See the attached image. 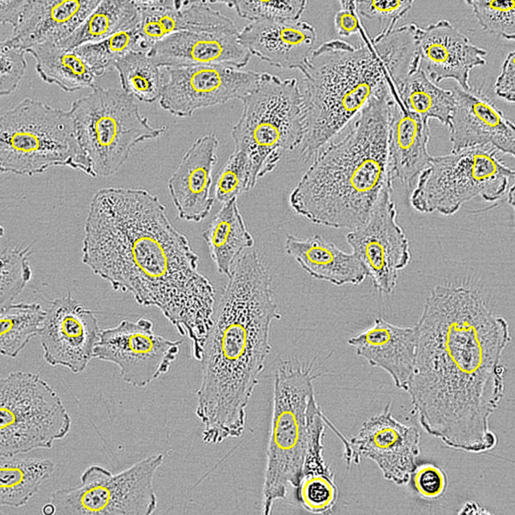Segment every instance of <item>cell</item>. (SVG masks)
<instances>
[{"label":"cell","instance_id":"29","mask_svg":"<svg viewBox=\"0 0 515 515\" xmlns=\"http://www.w3.org/2000/svg\"><path fill=\"white\" fill-rule=\"evenodd\" d=\"M140 20L136 1H100L79 27L59 46L73 49L103 41L122 31L138 27Z\"/></svg>","mask_w":515,"mask_h":515},{"label":"cell","instance_id":"5","mask_svg":"<svg viewBox=\"0 0 515 515\" xmlns=\"http://www.w3.org/2000/svg\"><path fill=\"white\" fill-rule=\"evenodd\" d=\"M302 76L303 145L315 153L360 111L388 73L368 38L319 45L296 69Z\"/></svg>","mask_w":515,"mask_h":515},{"label":"cell","instance_id":"39","mask_svg":"<svg viewBox=\"0 0 515 515\" xmlns=\"http://www.w3.org/2000/svg\"><path fill=\"white\" fill-rule=\"evenodd\" d=\"M481 27L506 40L515 38L514 1H467Z\"/></svg>","mask_w":515,"mask_h":515},{"label":"cell","instance_id":"12","mask_svg":"<svg viewBox=\"0 0 515 515\" xmlns=\"http://www.w3.org/2000/svg\"><path fill=\"white\" fill-rule=\"evenodd\" d=\"M152 321L141 317L123 319L115 326L100 330L94 358L117 365L123 380L144 387L167 374L181 352L182 339L155 333Z\"/></svg>","mask_w":515,"mask_h":515},{"label":"cell","instance_id":"42","mask_svg":"<svg viewBox=\"0 0 515 515\" xmlns=\"http://www.w3.org/2000/svg\"><path fill=\"white\" fill-rule=\"evenodd\" d=\"M412 475L416 490L424 498H437L445 490L446 477L438 466L431 464L422 465L417 467Z\"/></svg>","mask_w":515,"mask_h":515},{"label":"cell","instance_id":"21","mask_svg":"<svg viewBox=\"0 0 515 515\" xmlns=\"http://www.w3.org/2000/svg\"><path fill=\"white\" fill-rule=\"evenodd\" d=\"M219 145L214 134L198 137L184 153L169 178L167 189L181 219L199 223L210 214L215 200L211 190Z\"/></svg>","mask_w":515,"mask_h":515},{"label":"cell","instance_id":"35","mask_svg":"<svg viewBox=\"0 0 515 515\" xmlns=\"http://www.w3.org/2000/svg\"><path fill=\"white\" fill-rule=\"evenodd\" d=\"M258 180L248 155L234 149L216 175L214 198L223 204L249 191Z\"/></svg>","mask_w":515,"mask_h":515},{"label":"cell","instance_id":"16","mask_svg":"<svg viewBox=\"0 0 515 515\" xmlns=\"http://www.w3.org/2000/svg\"><path fill=\"white\" fill-rule=\"evenodd\" d=\"M46 312L39 334L44 360L51 366L82 372L94 358L101 330L94 311L68 292L52 301Z\"/></svg>","mask_w":515,"mask_h":515},{"label":"cell","instance_id":"11","mask_svg":"<svg viewBox=\"0 0 515 515\" xmlns=\"http://www.w3.org/2000/svg\"><path fill=\"white\" fill-rule=\"evenodd\" d=\"M0 455L51 449L71 425L60 397L38 375L18 371L0 380Z\"/></svg>","mask_w":515,"mask_h":515},{"label":"cell","instance_id":"14","mask_svg":"<svg viewBox=\"0 0 515 515\" xmlns=\"http://www.w3.org/2000/svg\"><path fill=\"white\" fill-rule=\"evenodd\" d=\"M392 191L393 186L389 185L366 221L346 235L367 276L378 291L386 294L394 291L399 272L411 260L408 239L397 221Z\"/></svg>","mask_w":515,"mask_h":515},{"label":"cell","instance_id":"19","mask_svg":"<svg viewBox=\"0 0 515 515\" xmlns=\"http://www.w3.org/2000/svg\"><path fill=\"white\" fill-rule=\"evenodd\" d=\"M455 104L447 129L450 151L490 145L514 157V124L488 96L471 88L453 89Z\"/></svg>","mask_w":515,"mask_h":515},{"label":"cell","instance_id":"40","mask_svg":"<svg viewBox=\"0 0 515 515\" xmlns=\"http://www.w3.org/2000/svg\"><path fill=\"white\" fill-rule=\"evenodd\" d=\"M26 53L11 37L1 41V96L9 95L17 88L27 68Z\"/></svg>","mask_w":515,"mask_h":515},{"label":"cell","instance_id":"32","mask_svg":"<svg viewBox=\"0 0 515 515\" xmlns=\"http://www.w3.org/2000/svg\"><path fill=\"white\" fill-rule=\"evenodd\" d=\"M395 87L407 111L429 121L436 119L447 128L455 104L453 89L439 87L421 69Z\"/></svg>","mask_w":515,"mask_h":515},{"label":"cell","instance_id":"9","mask_svg":"<svg viewBox=\"0 0 515 515\" xmlns=\"http://www.w3.org/2000/svg\"><path fill=\"white\" fill-rule=\"evenodd\" d=\"M500 153L488 145L432 156L408 196L410 205L420 213L450 216L478 196L487 202L506 197L515 171Z\"/></svg>","mask_w":515,"mask_h":515},{"label":"cell","instance_id":"37","mask_svg":"<svg viewBox=\"0 0 515 515\" xmlns=\"http://www.w3.org/2000/svg\"><path fill=\"white\" fill-rule=\"evenodd\" d=\"M216 3L233 9L239 17L251 23L299 21L305 12L308 1H216Z\"/></svg>","mask_w":515,"mask_h":515},{"label":"cell","instance_id":"34","mask_svg":"<svg viewBox=\"0 0 515 515\" xmlns=\"http://www.w3.org/2000/svg\"><path fill=\"white\" fill-rule=\"evenodd\" d=\"M113 67L118 73L121 89L127 94L147 104L159 100L161 70L147 53L129 52L117 58Z\"/></svg>","mask_w":515,"mask_h":515},{"label":"cell","instance_id":"4","mask_svg":"<svg viewBox=\"0 0 515 515\" xmlns=\"http://www.w3.org/2000/svg\"><path fill=\"white\" fill-rule=\"evenodd\" d=\"M394 101L372 92L357 114L317 151L291 191L293 211L310 222L353 230L367 219L389 177L388 135Z\"/></svg>","mask_w":515,"mask_h":515},{"label":"cell","instance_id":"44","mask_svg":"<svg viewBox=\"0 0 515 515\" xmlns=\"http://www.w3.org/2000/svg\"><path fill=\"white\" fill-rule=\"evenodd\" d=\"M515 52L510 51L504 60L500 72L494 83V92L501 100L514 104Z\"/></svg>","mask_w":515,"mask_h":515},{"label":"cell","instance_id":"41","mask_svg":"<svg viewBox=\"0 0 515 515\" xmlns=\"http://www.w3.org/2000/svg\"><path fill=\"white\" fill-rule=\"evenodd\" d=\"M359 16L376 20L381 29L389 24L398 25L400 20L410 10L413 1H355Z\"/></svg>","mask_w":515,"mask_h":515},{"label":"cell","instance_id":"17","mask_svg":"<svg viewBox=\"0 0 515 515\" xmlns=\"http://www.w3.org/2000/svg\"><path fill=\"white\" fill-rule=\"evenodd\" d=\"M98 0L0 1V22L26 51L69 38L100 3Z\"/></svg>","mask_w":515,"mask_h":515},{"label":"cell","instance_id":"13","mask_svg":"<svg viewBox=\"0 0 515 515\" xmlns=\"http://www.w3.org/2000/svg\"><path fill=\"white\" fill-rule=\"evenodd\" d=\"M160 107L180 117L198 110L241 100L255 87L260 72L216 64L160 67Z\"/></svg>","mask_w":515,"mask_h":515},{"label":"cell","instance_id":"25","mask_svg":"<svg viewBox=\"0 0 515 515\" xmlns=\"http://www.w3.org/2000/svg\"><path fill=\"white\" fill-rule=\"evenodd\" d=\"M286 252L311 277L334 285H358L367 277L360 262L322 236L287 234Z\"/></svg>","mask_w":515,"mask_h":515},{"label":"cell","instance_id":"15","mask_svg":"<svg viewBox=\"0 0 515 515\" xmlns=\"http://www.w3.org/2000/svg\"><path fill=\"white\" fill-rule=\"evenodd\" d=\"M390 405L371 417L348 440L344 455L348 465L362 458L378 466L384 478L398 485L407 484L417 468L420 434L414 426L395 418Z\"/></svg>","mask_w":515,"mask_h":515},{"label":"cell","instance_id":"28","mask_svg":"<svg viewBox=\"0 0 515 515\" xmlns=\"http://www.w3.org/2000/svg\"><path fill=\"white\" fill-rule=\"evenodd\" d=\"M35 61V69L44 82L55 84L66 92L98 85L91 70L73 49L46 43L26 50Z\"/></svg>","mask_w":515,"mask_h":515},{"label":"cell","instance_id":"38","mask_svg":"<svg viewBox=\"0 0 515 515\" xmlns=\"http://www.w3.org/2000/svg\"><path fill=\"white\" fill-rule=\"evenodd\" d=\"M30 254L28 246L7 248L1 252V307L13 303L31 280Z\"/></svg>","mask_w":515,"mask_h":515},{"label":"cell","instance_id":"23","mask_svg":"<svg viewBox=\"0 0 515 515\" xmlns=\"http://www.w3.org/2000/svg\"><path fill=\"white\" fill-rule=\"evenodd\" d=\"M348 343L358 356L385 371L395 386L405 391L415 356V325L399 326L378 317L371 325L350 337Z\"/></svg>","mask_w":515,"mask_h":515},{"label":"cell","instance_id":"45","mask_svg":"<svg viewBox=\"0 0 515 515\" xmlns=\"http://www.w3.org/2000/svg\"><path fill=\"white\" fill-rule=\"evenodd\" d=\"M43 514L45 515H52L55 514V508L54 505L49 502L44 504L42 508Z\"/></svg>","mask_w":515,"mask_h":515},{"label":"cell","instance_id":"33","mask_svg":"<svg viewBox=\"0 0 515 515\" xmlns=\"http://www.w3.org/2000/svg\"><path fill=\"white\" fill-rule=\"evenodd\" d=\"M47 312L38 303H11L1 307L0 352L14 358L40 334Z\"/></svg>","mask_w":515,"mask_h":515},{"label":"cell","instance_id":"10","mask_svg":"<svg viewBox=\"0 0 515 515\" xmlns=\"http://www.w3.org/2000/svg\"><path fill=\"white\" fill-rule=\"evenodd\" d=\"M135 100L121 89L98 85L72 102L76 135L96 177L115 174L135 146L166 131L165 126H152Z\"/></svg>","mask_w":515,"mask_h":515},{"label":"cell","instance_id":"26","mask_svg":"<svg viewBox=\"0 0 515 515\" xmlns=\"http://www.w3.org/2000/svg\"><path fill=\"white\" fill-rule=\"evenodd\" d=\"M77 486L59 489L50 501L55 514H118L115 474L98 465L87 467Z\"/></svg>","mask_w":515,"mask_h":515},{"label":"cell","instance_id":"6","mask_svg":"<svg viewBox=\"0 0 515 515\" xmlns=\"http://www.w3.org/2000/svg\"><path fill=\"white\" fill-rule=\"evenodd\" d=\"M53 167L97 177L69 110L24 98L0 117L1 172L33 176Z\"/></svg>","mask_w":515,"mask_h":515},{"label":"cell","instance_id":"20","mask_svg":"<svg viewBox=\"0 0 515 515\" xmlns=\"http://www.w3.org/2000/svg\"><path fill=\"white\" fill-rule=\"evenodd\" d=\"M415 35L420 68L433 82L452 79L463 90L471 88L470 72L485 65V50L445 19L426 27L417 24Z\"/></svg>","mask_w":515,"mask_h":515},{"label":"cell","instance_id":"18","mask_svg":"<svg viewBox=\"0 0 515 515\" xmlns=\"http://www.w3.org/2000/svg\"><path fill=\"white\" fill-rule=\"evenodd\" d=\"M239 30L228 17L200 31H179L157 42L147 55L159 67L216 64L243 69L251 55L239 39Z\"/></svg>","mask_w":515,"mask_h":515},{"label":"cell","instance_id":"3","mask_svg":"<svg viewBox=\"0 0 515 515\" xmlns=\"http://www.w3.org/2000/svg\"><path fill=\"white\" fill-rule=\"evenodd\" d=\"M272 283L265 276L241 272L229 279L217 304L200 362L196 414L209 438L240 437L246 408L272 349V322L281 315Z\"/></svg>","mask_w":515,"mask_h":515},{"label":"cell","instance_id":"24","mask_svg":"<svg viewBox=\"0 0 515 515\" xmlns=\"http://www.w3.org/2000/svg\"><path fill=\"white\" fill-rule=\"evenodd\" d=\"M430 121L407 111L397 102L390 118L388 135L389 177L399 181L409 196L432 156L428 150Z\"/></svg>","mask_w":515,"mask_h":515},{"label":"cell","instance_id":"36","mask_svg":"<svg viewBox=\"0 0 515 515\" xmlns=\"http://www.w3.org/2000/svg\"><path fill=\"white\" fill-rule=\"evenodd\" d=\"M296 488L299 503L310 512L328 513L336 502L337 489L328 466L304 473Z\"/></svg>","mask_w":515,"mask_h":515},{"label":"cell","instance_id":"1","mask_svg":"<svg viewBox=\"0 0 515 515\" xmlns=\"http://www.w3.org/2000/svg\"><path fill=\"white\" fill-rule=\"evenodd\" d=\"M416 347L405 391L422 427L447 444L476 442L504 393L501 362L509 323L474 290L439 285L415 325Z\"/></svg>","mask_w":515,"mask_h":515},{"label":"cell","instance_id":"2","mask_svg":"<svg viewBox=\"0 0 515 515\" xmlns=\"http://www.w3.org/2000/svg\"><path fill=\"white\" fill-rule=\"evenodd\" d=\"M84 230L82 261L114 290L160 309L180 334L210 319L215 287L199 272V256L156 196L141 188L100 189Z\"/></svg>","mask_w":515,"mask_h":515},{"label":"cell","instance_id":"22","mask_svg":"<svg viewBox=\"0 0 515 515\" xmlns=\"http://www.w3.org/2000/svg\"><path fill=\"white\" fill-rule=\"evenodd\" d=\"M315 28L305 21L251 22L239 39L251 55L280 69H294L308 57L317 41Z\"/></svg>","mask_w":515,"mask_h":515},{"label":"cell","instance_id":"43","mask_svg":"<svg viewBox=\"0 0 515 515\" xmlns=\"http://www.w3.org/2000/svg\"><path fill=\"white\" fill-rule=\"evenodd\" d=\"M341 8L335 14V32L341 38L359 34L363 23L356 11L355 1H340Z\"/></svg>","mask_w":515,"mask_h":515},{"label":"cell","instance_id":"7","mask_svg":"<svg viewBox=\"0 0 515 515\" xmlns=\"http://www.w3.org/2000/svg\"><path fill=\"white\" fill-rule=\"evenodd\" d=\"M315 360L293 367L280 362L275 372L273 407L263 488L262 511L271 514L274 503L296 488L302 476L309 442L310 401L313 381L321 375Z\"/></svg>","mask_w":515,"mask_h":515},{"label":"cell","instance_id":"31","mask_svg":"<svg viewBox=\"0 0 515 515\" xmlns=\"http://www.w3.org/2000/svg\"><path fill=\"white\" fill-rule=\"evenodd\" d=\"M417 24L410 23L393 29H381L370 41L394 86L420 68L415 30Z\"/></svg>","mask_w":515,"mask_h":515},{"label":"cell","instance_id":"8","mask_svg":"<svg viewBox=\"0 0 515 515\" xmlns=\"http://www.w3.org/2000/svg\"><path fill=\"white\" fill-rule=\"evenodd\" d=\"M232 126L235 149L249 158L258 179L272 172L286 151L299 149L304 136L303 100L298 80L261 72L254 89L241 100Z\"/></svg>","mask_w":515,"mask_h":515},{"label":"cell","instance_id":"27","mask_svg":"<svg viewBox=\"0 0 515 515\" xmlns=\"http://www.w3.org/2000/svg\"><path fill=\"white\" fill-rule=\"evenodd\" d=\"M211 258L219 273L228 277L235 259L254 241L234 198L223 204L202 232Z\"/></svg>","mask_w":515,"mask_h":515},{"label":"cell","instance_id":"30","mask_svg":"<svg viewBox=\"0 0 515 515\" xmlns=\"http://www.w3.org/2000/svg\"><path fill=\"white\" fill-rule=\"evenodd\" d=\"M1 457L0 504L19 508L25 506L39 491L41 484L54 471L49 459Z\"/></svg>","mask_w":515,"mask_h":515}]
</instances>
